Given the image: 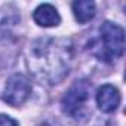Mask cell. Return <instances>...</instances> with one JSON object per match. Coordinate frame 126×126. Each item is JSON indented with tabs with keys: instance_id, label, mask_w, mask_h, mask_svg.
Listing matches in <instances>:
<instances>
[{
	"instance_id": "cell-8",
	"label": "cell",
	"mask_w": 126,
	"mask_h": 126,
	"mask_svg": "<svg viewBox=\"0 0 126 126\" xmlns=\"http://www.w3.org/2000/svg\"><path fill=\"white\" fill-rule=\"evenodd\" d=\"M0 126H18V122L6 114H0Z\"/></svg>"
},
{
	"instance_id": "cell-4",
	"label": "cell",
	"mask_w": 126,
	"mask_h": 126,
	"mask_svg": "<svg viewBox=\"0 0 126 126\" xmlns=\"http://www.w3.org/2000/svg\"><path fill=\"white\" fill-rule=\"evenodd\" d=\"M31 83L24 74H14L8 79L2 98L6 104L12 107H21L31 95Z\"/></svg>"
},
{
	"instance_id": "cell-6",
	"label": "cell",
	"mask_w": 126,
	"mask_h": 126,
	"mask_svg": "<svg viewBox=\"0 0 126 126\" xmlns=\"http://www.w3.org/2000/svg\"><path fill=\"white\" fill-rule=\"evenodd\" d=\"M33 19L39 27H56L61 22V16L56 11L55 6L45 3L40 5L39 8H36L34 14H33Z\"/></svg>"
},
{
	"instance_id": "cell-5",
	"label": "cell",
	"mask_w": 126,
	"mask_h": 126,
	"mask_svg": "<svg viewBox=\"0 0 126 126\" xmlns=\"http://www.w3.org/2000/svg\"><path fill=\"white\" fill-rule=\"evenodd\" d=\"M96 105L104 113H113L120 105V92L113 85H102L96 91Z\"/></svg>"
},
{
	"instance_id": "cell-2",
	"label": "cell",
	"mask_w": 126,
	"mask_h": 126,
	"mask_svg": "<svg viewBox=\"0 0 126 126\" xmlns=\"http://www.w3.org/2000/svg\"><path fill=\"white\" fill-rule=\"evenodd\" d=\"M89 52L96 56L99 61L111 62L123 55L125 50V31L117 24H113L110 21H105L99 30L98 34L91 40L88 46Z\"/></svg>"
},
{
	"instance_id": "cell-9",
	"label": "cell",
	"mask_w": 126,
	"mask_h": 126,
	"mask_svg": "<svg viewBox=\"0 0 126 126\" xmlns=\"http://www.w3.org/2000/svg\"><path fill=\"white\" fill-rule=\"evenodd\" d=\"M42 126H56V125H49V123H45V125H42Z\"/></svg>"
},
{
	"instance_id": "cell-7",
	"label": "cell",
	"mask_w": 126,
	"mask_h": 126,
	"mask_svg": "<svg viewBox=\"0 0 126 126\" xmlns=\"http://www.w3.org/2000/svg\"><path fill=\"white\" fill-rule=\"evenodd\" d=\"M71 8H73V14L76 16V19L80 24L89 22L96 14V6L91 0H77V2H74L71 5Z\"/></svg>"
},
{
	"instance_id": "cell-1",
	"label": "cell",
	"mask_w": 126,
	"mask_h": 126,
	"mask_svg": "<svg viewBox=\"0 0 126 126\" xmlns=\"http://www.w3.org/2000/svg\"><path fill=\"white\" fill-rule=\"evenodd\" d=\"M73 43L68 39L43 37L34 40L25 53L30 73L40 83L53 86L64 80L73 62Z\"/></svg>"
},
{
	"instance_id": "cell-3",
	"label": "cell",
	"mask_w": 126,
	"mask_h": 126,
	"mask_svg": "<svg viewBox=\"0 0 126 126\" xmlns=\"http://www.w3.org/2000/svg\"><path fill=\"white\" fill-rule=\"evenodd\" d=\"M91 94H92V85L88 80L74 82L61 99L62 111L74 119L80 117L82 111L85 110V107L91 98Z\"/></svg>"
}]
</instances>
